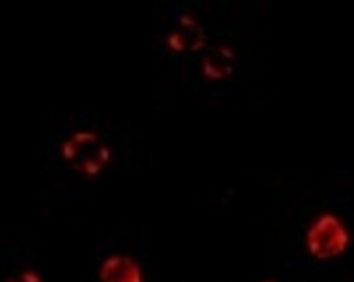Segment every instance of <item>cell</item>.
Listing matches in <instances>:
<instances>
[{"mask_svg": "<svg viewBox=\"0 0 354 282\" xmlns=\"http://www.w3.org/2000/svg\"><path fill=\"white\" fill-rule=\"evenodd\" d=\"M223 70L224 74H227V75H231V74L233 73V68L231 67V66H229V65H228V66H226Z\"/></svg>", "mask_w": 354, "mask_h": 282, "instance_id": "cell-13", "label": "cell"}, {"mask_svg": "<svg viewBox=\"0 0 354 282\" xmlns=\"http://www.w3.org/2000/svg\"><path fill=\"white\" fill-rule=\"evenodd\" d=\"M102 282H142L141 268L131 258L117 256L109 258L101 267Z\"/></svg>", "mask_w": 354, "mask_h": 282, "instance_id": "cell-2", "label": "cell"}, {"mask_svg": "<svg viewBox=\"0 0 354 282\" xmlns=\"http://www.w3.org/2000/svg\"><path fill=\"white\" fill-rule=\"evenodd\" d=\"M218 51H219V54L221 55L223 59L230 60V59H233L235 58L234 51H233L232 49L230 48L229 47H227V46H222V47L219 48Z\"/></svg>", "mask_w": 354, "mask_h": 282, "instance_id": "cell-11", "label": "cell"}, {"mask_svg": "<svg viewBox=\"0 0 354 282\" xmlns=\"http://www.w3.org/2000/svg\"><path fill=\"white\" fill-rule=\"evenodd\" d=\"M205 45H206V43H205L204 40L199 39V40H196L195 43L192 44L191 50L192 51H199L203 49Z\"/></svg>", "mask_w": 354, "mask_h": 282, "instance_id": "cell-12", "label": "cell"}, {"mask_svg": "<svg viewBox=\"0 0 354 282\" xmlns=\"http://www.w3.org/2000/svg\"><path fill=\"white\" fill-rule=\"evenodd\" d=\"M98 157L103 164L109 163L110 158H111V155H110V151L108 147L105 146L103 144L99 146V150H98Z\"/></svg>", "mask_w": 354, "mask_h": 282, "instance_id": "cell-8", "label": "cell"}, {"mask_svg": "<svg viewBox=\"0 0 354 282\" xmlns=\"http://www.w3.org/2000/svg\"><path fill=\"white\" fill-rule=\"evenodd\" d=\"M203 72L207 79H222L225 75L221 68L216 67V65L212 64V61L210 58H205L203 59Z\"/></svg>", "mask_w": 354, "mask_h": 282, "instance_id": "cell-3", "label": "cell"}, {"mask_svg": "<svg viewBox=\"0 0 354 282\" xmlns=\"http://www.w3.org/2000/svg\"><path fill=\"white\" fill-rule=\"evenodd\" d=\"M7 282H15V281H13V280H10V281H8Z\"/></svg>", "mask_w": 354, "mask_h": 282, "instance_id": "cell-14", "label": "cell"}, {"mask_svg": "<svg viewBox=\"0 0 354 282\" xmlns=\"http://www.w3.org/2000/svg\"><path fill=\"white\" fill-rule=\"evenodd\" d=\"M167 44L169 49L175 52H180L185 50L186 45L184 36L180 32H173L167 37Z\"/></svg>", "mask_w": 354, "mask_h": 282, "instance_id": "cell-5", "label": "cell"}, {"mask_svg": "<svg viewBox=\"0 0 354 282\" xmlns=\"http://www.w3.org/2000/svg\"><path fill=\"white\" fill-rule=\"evenodd\" d=\"M103 165L104 164L99 160V158L89 156L83 160L81 164V169L82 171L88 176H96L100 172Z\"/></svg>", "mask_w": 354, "mask_h": 282, "instance_id": "cell-4", "label": "cell"}, {"mask_svg": "<svg viewBox=\"0 0 354 282\" xmlns=\"http://www.w3.org/2000/svg\"><path fill=\"white\" fill-rule=\"evenodd\" d=\"M180 24L187 28H192L196 25V21L190 14H184L180 18Z\"/></svg>", "mask_w": 354, "mask_h": 282, "instance_id": "cell-10", "label": "cell"}, {"mask_svg": "<svg viewBox=\"0 0 354 282\" xmlns=\"http://www.w3.org/2000/svg\"><path fill=\"white\" fill-rule=\"evenodd\" d=\"M78 146L72 140L66 141L63 145V157L67 160H72L77 155Z\"/></svg>", "mask_w": 354, "mask_h": 282, "instance_id": "cell-6", "label": "cell"}, {"mask_svg": "<svg viewBox=\"0 0 354 282\" xmlns=\"http://www.w3.org/2000/svg\"><path fill=\"white\" fill-rule=\"evenodd\" d=\"M21 280L22 282H42L39 275L31 271H26L23 273L21 276Z\"/></svg>", "mask_w": 354, "mask_h": 282, "instance_id": "cell-9", "label": "cell"}, {"mask_svg": "<svg viewBox=\"0 0 354 282\" xmlns=\"http://www.w3.org/2000/svg\"><path fill=\"white\" fill-rule=\"evenodd\" d=\"M309 248L319 258L336 256L344 249L347 235L341 224L332 216H325L315 224L309 233Z\"/></svg>", "mask_w": 354, "mask_h": 282, "instance_id": "cell-1", "label": "cell"}, {"mask_svg": "<svg viewBox=\"0 0 354 282\" xmlns=\"http://www.w3.org/2000/svg\"><path fill=\"white\" fill-rule=\"evenodd\" d=\"M97 138L96 134L91 132H79L74 135L72 137V140L74 142L80 144H86V143L96 142Z\"/></svg>", "mask_w": 354, "mask_h": 282, "instance_id": "cell-7", "label": "cell"}]
</instances>
